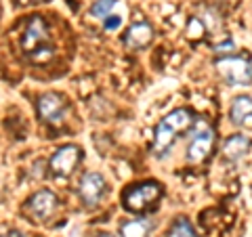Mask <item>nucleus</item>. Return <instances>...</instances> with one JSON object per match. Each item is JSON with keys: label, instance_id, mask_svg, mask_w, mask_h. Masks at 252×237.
I'll return each instance as SVG.
<instances>
[{"label": "nucleus", "instance_id": "f03ea898", "mask_svg": "<svg viewBox=\"0 0 252 237\" xmlns=\"http://www.w3.org/2000/svg\"><path fill=\"white\" fill-rule=\"evenodd\" d=\"M162 197V185L147 180V183L132 185L128 191H124L122 204L128 212H143L145 208L154 206V204Z\"/></svg>", "mask_w": 252, "mask_h": 237}, {"label": "nucleus", "instance_id": "4468645a", "mask_svg": "<svg viewBox=\"0 0 252 237\" xmlns=\"http://www.w3.org/2000/svg\"><path fill=\"white\" fill-rule=\"evenodd\" d=\"M166 237H198V235H195L193 227L189 225V220L179 218V220H175V225L170 227V231H168Z\"/></svg>", "mask_w": 252, "mask_h": 237}, {"label": "nucleus", "instance_id": "0eeeda50", "mask_svg": "<svg viewBox=\"0 0 252 237\" xmlns=\"http://www.w3.org/2000/svg\"><path fill=\"white\" fill-rule=\"evenodd\" d=\"M105 178L99 175V172H89L84 175L80 180V187H78V195L86 206H97L101 202V197L105 195Z\"/></svg>", "mask_w": 252, "mask_h": 237}, {"label": "nucleus", "instance_id": "7ed1b4c3", "mask_svg": "<svg viewBox=\"0 0 252 237\" xmlns=\"http://www.w3.org/2000/svg\"><path fill=\"white\" fill-rule=\"evenodd\" d=\"M219 74L231 86H250L252 84V63L246 57H223L217 61Z\"/></svg>", "mask_w": 252, "mask_h": 237}, {"label": "nucleus", "instance_id": "6ab92c4d", "mask_svg": "<svg viewBox=\"0 0 252 237\" xmlns=\"http://www.w3.org/2000/svg\"><path fill=\"white\" fill-rule=\"evenodd\" d=\"M94 237H114V235H112V233H97Z\"/></svg>", "mask_w": 252, "mask_h": 237}, {"label": "nucleus", "instance_id": "39448f33", "mask_svg": "<svg viewBox=\"0 0 252 237\" xmlns=\"http://www.w3.org/2000/svg\"><path fill=\"white\" fill-rule=\"evenodd\" d=\"M82 160V149L76 145H63L51 157V172L55 177H69Z\"/></svg>", "mask_w": 252, "mask_h": 237}, {"label": "nucleus", "instance_id": "dca6fc26", "mask_svg": "<svg viewBox=\"0 0 252 237\" xmlns=\"http://www.w3.org/2000/svg\"><path fill=\"white\" fill-rule=\"evenodd\" d=\"M120 23H122V19L118 17V15H112V17L105 19V30H118L120 28Z\"/></svg>", "mask_w": 252, "mask_h": 237}, {"label": "nucleus", "instance_id": "423d86ee", "mask_svg": "<svg viewBox=\"0 0 252 237\" xmlns=\"http://www.w3.org/2000/svg\"><path fill=\"white\" fill-rule=\"evenodd\" d=\"M46 42H49V30H46L44 19L32 17L26 31H23V40H21L23 51L30 53V55H36V53H40L42 44H46Z\"/></svg>", "mask_w": 252, "mask_h": 237}, {"label": "nucleus", "instance_id": "ddd939ff", "mask_svg": "<svg viewBox=\"0 0 252 237\" xmlns=\"http://www.w3.org/2000/svg\"><path fill=\"white\" fill-rule=\"evenodd\" d=\"M152 231V223L147 218H137V220H128L120 227V235L122 237H147Z\"/></svg>", "mask_w": 252, "mask_h": 237}, {"label": "nucleus", "instance_id": "9d476101", "mask_svg": "<svg viewBox=\"0 0 252 237\" xmlns=\"http://www.w3.org/2000/svg\"><path fill=\"white\" fill-rule=\"evenodd\" d=\"M154 40V28L149 26L147 21H139L135 26H130L128 31H126L124 36V44L128 46V49H143L147 46L149 42Z\"/></svg>", "mask_w": 252, "mask_h": 237}, {"label": "nucleus", "instance_id": "f8f14e48", "mask_svg": "<svg viewBox=\"0 0 252 237\" xmlns=\"http://www.w3.org/2000/svg\"><path fill=\"white\" fill-rule=\"evenodd\" d=\"M229 118L235 126L252 124V97H248V94L235 97L229 107Z\"/></svg>", "mask_w": 252, "mask_h": 237}, {"label": "nucleus", "instance_id": "9b49d317", "mask_svg": "<svg viewBox=\"0 0 252 237\" xmlns=\"http://www.w3.org/2000/svg\"><path fill=\"white\" fill-rule=\"evenodd\" d=\"M250 147H252L250 137H246V134H233V137H229L223 143V157L229 162H238L250 151Z\"/></svg>", "mask_w": 252, "mask_h": 237}, {"label": "nucleus", "instance_id": "6e6552de", "mask_svg": "<svg viewBox=\"0 0 252 237\" xmlns=\"http://www.w3.org/2000/svg\"><path fill=\"white\" fill-rule=\"evenodd\" d=\"M65 107H67L65 101L57 92H44L38 99V114L49 124H61L63 116H65Z\"/></svg>", "mask_w": 252, "mask_h": 237}, {"label": "nucleus", "instance_id": "1a4fd4ad", "mask_svg": "<svg viewBox=\"0 0 252 237\" xmlns=\"http://www.w3.org/2000/svg\"><path fill=\"white\" fill-rule=\"evenodd\" d=\"M215 147V130L212 128H204L200 132H195V137L191 139V143L187 147V162L191 164H200L208 157V153Z\"/></svg>", "mask_w": 252, "mask_h": 237}, {"label": "nucleus", "instance_id": "a211bd4d", "mask_svg": "<svg viewBox=\"0 0 252 237\" xmlns=\"http://www.w3.org/2000/svg\"><path fill=\"white\" fill-rule=\"evenodd\" d=\"M0 237H28V235H23V233H19V231H11V233L0 235Z\"/></svg>", "mask_w": 252, "mask_h": 237}, {"label": "nucleus", "instance_id": "f3484780", "mask_svg": "<svg viewBox=\"0 0 252 237\" xmlns=\"http://www.w3.org/2000/svg\"><path fill=\"white\" fill-rule=\"evenodd\" d=\"M233 49V42L229 40V42H223V44H219L217 46V51H231Z\"/></svg>", "mask_w": 252, "mask_h": 237}, {"label": "nucleus", "instance_id": "20e7f679", "mask_svg": "<svg viewBox=\"0 0 252 237\" xmlns=\"http://www.w3.org/2000/svg\"><path fill=\"white\" fill-rule=\"evenodd\" d=\"M57 206H59L57 195H55L53 191L42 189V191L34 193L26 202V212H28V216L34 220V223H44V220H49L55 214Z\"/></svg>", "mask_w": 252, "mask_h": 237}, {"label": "nucleus", "instance_id": "f257e3e1", "mask_svg": "<svg viewBox=\"0 0 252 237\" xmlns=\"http://www.w3.org/2000/svg\"><path fill=\"white\" fill-rule=\"evenodd\" d=\"M191 124H193V114L189 112V109L181 107V109L170 112L156 128V139H154L156 155H162L164 151H168V149L172 147V143H175L177 134L185 132Z\"/></svg>", "mask_w": 252, "mask_h": 237}, {"label": "nucleus", "instance_id": "2eb2a0df", "mask_svg": "<svg viewBox=\"0 0 252 237\" xmlns=\"http://www.w3.org/2000/svg\"><path fill=\"white\" fill-rule=\"evenodd\" d=\"M116 6V0H97L91 9L93 17H99V19H107L109 17V11Z\"/></svg>", "mask_w": 252, "mask_h": 237}]
</instances>
